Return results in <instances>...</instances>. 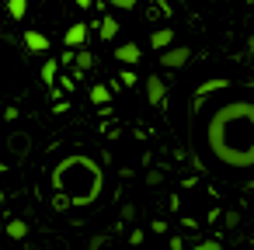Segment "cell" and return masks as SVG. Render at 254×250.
<instances>
[{"instance_id":"1","label":"cell","mask_w":254,"mask_h":250,"mask_svg":"<svg viewBox=\"0 0 254 250\" xmlns=\"http://www.w3.org/2000/svg\"><path fill=\"white\" fill-rule=\"evenodd\" d=\"M191 143L212 167L247 174L254 167V98L244 84H205L191 101Z\"/></svg>"},{"instance_id":"2","label":"cell","mask_w":254,"mask_h":250,"mask_svg":"<svg viewBox=\"0 0 254 250\" xmlns=\"http://www.w3.org/2000/svg\"><path fill=\"white\" fill-rule=\"evenodd\" d=\"M188 59H191V49L188 46H164L160 49V66L164 70H181Z\"/></svg>"},{"instance_id":"3","label":"cell","mask_w":254,"mask_h":250,"mask_svg":"<svg viewBox=\"0 0 254 250\" xmlns=\"http://www.w3.org/2000/svg\"><path fill=\"white\" fill-rule=\"evenodd\" d=\"M143 87H146V101H150L153 108H160V104H164V98H167V87H164V80H160L157 73H150V77L143 80Z\"/></svg>"},{"instance_id":"4","label":"cell","mask_w":254,"mask_h":250,"mask_svg":"<svg viewBox=\"0 0 254 250\" xmlns=\"http://www.w3.org/2000/svg\"><path fill=\"white\" fill-rule=\"evenodd\" d=\"M84 42H87V25H80V21H77V25H70V28H66V35H63V46L80 49Z\"/></svg>"},{"instance_id":"5","label":"cell","mask_w":254,"mask_h":250,"mask_svg":"<svg viewBox=\"0 0 254 250\" xmlns=\"http://www.w3.org/2000/svg\"><path fill=\"white\" fill-rule=\"evenodd\" d=\"M115 59H119V63H126V66H132V63H139V59H143V52H139V46H136V42H122V46L115 49Z\"/></svg>"},{"instance_id":"6","label":"cell","mask_w":254,"mask_h":250,"mask_svg":"<svg viewBox=\"0 0 254 250\" xmlns=\"http://www.w3.org/2000/svg\"><path fill=\"white\" fill-rule=\"evenodd\" d=\"M21 39H25V46H28L32 52H46V49H49V35H42V32H25Z\"/></svg>"},{"instance_id":"7","label":"cell","mask_w":254,"mask_h":250,"mask_svg":"<svg viewBox=\"0 0 254 250\" xmlns=\"http://www.w3.org/2000/svg\"><path fill=\"white\" fill-rule=\"evenodd\" d=\"M4 236H11V240H25V236H28V222H25V219H11V222H4Z\"/></svg>"},{"instance_id":"8","label":"cell","mask_w":254,"mask_h":250,"mask_svg":"<svg viewBox=\"0 0 254 250\" xmlns=\"http://www.w3.org/2000/svg\"><path fill=\"white\" fill-rule=\"evenodd\" d=\"M171 42H174V32H171V28H160V32L150 35V46H153V49H164V46H171Z\"/></svg>"},{"instance_id":"9","label":"cell","mask_w":254,"mask_h":250,"mask_svg":"<svg viewBox=\"0 0 254 250\" xmlns=\"http://www.w3.org/2000/svg\"><path fill=\"white\" fill-rule=\"evenodd\" d=\"M7 14H11L14 21H21V18L28 14V0H7Z\"/></svg>"},{"instance_id":"10","label":"cell","mask_w":254,"mask_h":250,"mask_svg":"<svg viewBox=\"0 0 254 250\" xmlns=\"http://www.w3.org/2000/svg\"><path fill=\"white\" fill-rule=\"evenodd\" d=\"M115 32H119V21H115V18H112V14H108V18H105V21H101V32H98V35H101V39H108V42H112V39H115Z\"/></svg>"},{"instance_id":"11","label":"cell","mask_w":254,"mask_h":250,"mask_svg":"<svg viewBox=\"0 0 254 250\" xmlns=\"http://www.w3.org/2000/svg\"><path fill=\"white\" fill-rule=\"evenodd\" d=\"M91 101H94V104H108V101H112V91H108L105 84H98V87H91Z\"/></svg>"},{"instance_id":"12","label":"cell","mask_w":254,"mask_h":250,"mask_svg":"<svg viewBox=\"0 0 254 250\" xmlns=\"http://www.w3.org/2000/svg\"><path fill=\"white\" fill-rule=\"evenodd\" d=\"M240 219H244V215H240L237 208H230V212H223V226H226V229H237V226H240Z\"/></svg>"},{"instance_id":"13","label":"cell","mask_w":254,"mask_h":250,"mask_svg":"<svg viewBox=\"0 0 254 250\" xmlns=\"http://www.w3.org/2000/svg\"><path fill=\"white\" fill-rule=\"evenodd\" d=\"M42 80H46V84L56 80V59H46V66H42Z\"/></svg>"},{"instance_id":"14","label":"cell","mask_w":254,"mask_h":250,"mask_svg":"<svg viewBox=\"0 0 254 250\" xmlns=\"http://www.w3.org/2000/svg\"><path fill=\"white\" fill-rule=\"evenodd\" d=\"M160 181H164V174H160V170H150V174H146V184H150V188H157Z\"/></svg>"},{"instance_id":"15","label":"cell","mask_w":254,"mask_h":250,"mask_svg":"<svg viewBox=\"0 0 254 250\" xmlns=\"http://www.w3.org/2000/svg\"><path fill=\"white\" fill-rule=\"evenodd\" d=\"M195 250H219V240H202Z\"/></svg>"},{"instance_id":"16","label":"cell","mask_w":254,"mask_h":250,"mask_svg":"<svg viewBox=\"0 0 254 250\" xmlns=\"http://www.w3.org/2000/svg\"><path fill=\"white\" fill-rule=\"evenodd\" d=\"M91 4H94V0H77V7H84V11H87Z\"/></svg>"},{"instance_id":"17","label":"cell","mask_w":254,"mask_h":250,"mask_svg":"<svg viewBox=\"0 0 254 250\" xmlns=\"http://www.w3.org/2000/svg\"><path fill=\"white\" fill-rule=\"evenodd\" d=\"M0 233H4V222H0Z\"/></svg>"},{"instance_id":"18","label":"cell","mask_w":254,"mask_h":250,"mask_svg":"<svg viewBox=\"0 0 254 250\" xmlns=\"http://www.w3.org/2000/svg\"><path fill=\"white\" fill-rule=\"evenodd\" d=\"M0 174H4V163H0Z\"/></svg>"}]
</instances>
